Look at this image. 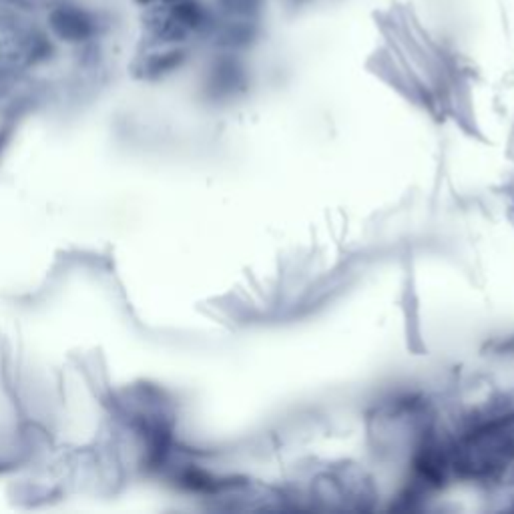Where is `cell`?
Masks as SVG:
<instances>
[{
  "label": "cell",
  "instance_id": "cell-1",
  "mask_svg": "<svg viewBox=\"0 0 514 514\" xmlns=\"http://www.w3.org/2000/svg\"><path fill=\"white\" fill-rule=\"evenodd\" d=\"M53 26L60 37L69 40H83L91 35V20L85 12L73 8H60L53 15Z\"/></svg>",
  "mask_w": 514,
  "mask_h": 514
},
{
  "label": "cell",
  "instance_id": "cell-2",
  "mask_svg": "<svg viewBox=\"0 0 514 514\" xmlns=\"http://www.w3.org/2000/svg\"><path fill=\"white\" fill-rule=\"evenodd\" d=\"M173 15L179 24H185V26H193L199 22V10L195 4H179Z\"/></svg>",
  "mask_w": 514,
  "mask_h": 514
},
{
  "label": "cell",
  "instance_id": "cell-3",
  "mask_svg": "<svg viewBox=\"0 0 514 514\" xmlns=\"http://www.w3.org/2000/svg\"><path fill=\"white\" fill-rule=\"evenodd\" d=\"M139 2H149V0H139Z\"/></svg>",
  "mask_w": 514,
  "mask_h": 514
}]
</instances>
